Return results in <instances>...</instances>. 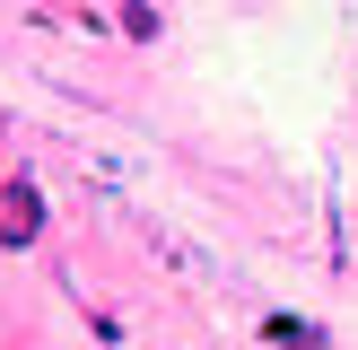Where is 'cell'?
<instances>
[{
  "label": "cell",
  "instance_id": "obj_1",
  "mask_svg": "<svg viewBox=\"0 0 358 350\" xmlns=\"http://www.w3.org/2000/svg\"><path fill=\"white\" fill-rule=\"evenodd\" d=\"M35 237H44V192H35V175H9V184H0V245L27 254Z\"/></svg>",
  "mask_w": 358,
  "mask_h": 350
},
{
  "label": "cell",
  "instance_id": "obj_2",
  "mask_svg": "<svg viewBox=\"0 0 358 350\" xmlns=\"http://www.w3.org/2000/svg\"><path fill=\"white\" fill-rule=\"evenodd\" d=\"M262 332H271V350H324V324H306V315H262Z\"/></svg>",
  "mask_w": 358,
  "mask_h": 350
},
{
  "label": "cell",
  "instance_id": "obj_3",
  "mask_svg": "<svg viewBox=\"0 0 358 350\" xmlns=\"http://www.w3.org/2000/svg\"><path fill=\"white\" fill-rule=\"evenodd\" d=\"M122 35H131V44H149V35H157V9H149V0H122Z\"/></svg>",
  "mask_w": 358,
  "mask_h": 350
}]
</instances>
